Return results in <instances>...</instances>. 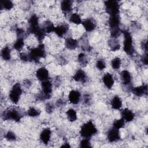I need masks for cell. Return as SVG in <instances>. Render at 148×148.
I'll use <instances>...</instances> for the list:
<instances>
[{
    "label": "cell",
    "instance_id": "44dd1931",
    "mask_svg": "<svg viewBox=\"0 0 148 148\" xmlns=\"http://www.w3.org/2000/svg\"><path fill=\"white\" fill-rule=\"evenodd\" d=\"M65 46L66 49L70 50L76 49L79 46L78 41L72 38H67L65 40Z\"/></svg>",
    "mask_w": 148,
    "mask_h": 148
},
{
    "label": "cell",
    "instance_id": "ab89813d",
    "mask_svg": "<svg viewBox=\"0 0 148 148\" xmlns=\"http://www.w3.org/2000/svg\"><path fill=\"white\" fill-rule=\"evenodd\" d=\"M54 105H53V103H50V102H48L46 104V106H45V110H46V112L48 113H51L53 110H54Z\"/></svg>",
    "mask_w": 148,
    "mask_h": 148
},
{
    "label": "cell",
    "instance_id": "4fadbf2b",
    "mask_svg": "<svg viewBox=\"0 0 148 148\" xmlns=\"http://www.w3.org/2000/svg\"><path fill=\"white\" fill-rule=\"evenodd\" d=\"M69 31V25L66 23L60 24L55 27L54 32L57 36L62 38L64 37Z\"/></svg>",
    "mask_w": 148,
    "mask_h": 148
},
{
    "label": "cell",
    "instance_id": "6da1fadb",
    "mask_svg": "<svg viewBox=\"0 0 148 148\" xmlns=\"http://www.w3.org/2000/svg\"><path fill=\"white\" fill-rule=\"evenodd\" d=\"M27 54L29 62L38 63L41 58L46 57V52L45 45L43 43H40L38 46L31 49Z\"/></svg>",
    "mask_w": 148,
    "mask_h": 148
},
{
    "label": "cell",
    "instance_id": "9c48e42d",
    "mask_svg": "<svg viewBox=\"0 0 148 148\" xmlns=\"http://www.w3.org/2000/svg\"><path fill=\"white\" fill-rule=\"evenodd\" d=\"M120 133L119 130L112 127L107 132V139L110 143H116L120 140Z\"/></svg>",
    "mask_w": 148,
    "mask_h": 148
},
{
    "label": "cell",
    "instance_id": "60d3db41",
    "mask_svg": "<svg viewBox=\"0 0 148 148\" xmlns=\"http://www.w3.org/2000/svg\"><path fill=\"white\" fill-rule=\"evenodd\" d=\"M91 102V97L89 94H84L83 97V103L84 105H89Z\"/></svg>",
    "mask_w": 148,
    "mask_h": 148
},
{
    "label": "cell",
    "instance_id": "5b68a950",
    "mask_svg": "<svg viewBox=\"0 0 148 148\" xmlns=\"http://www.w3.org/2000/svg\"><path fill=\"white\" fill-rule=\"evenodd\" d=\"M41 93L37 97V99L39 101L49 99L53 92V84L49 79L41 82Z\"/></svg>",
    "mask_w": 148,
    "mask_h": 148
},
{
    "label": "cell",
    "instance_id": "d590c367",
    "mask_svg": "<svg viewBox=\"0 0 148 148\" xmlns=\"http://www.w3.org/2000/svg\"><path fill=\"white\" fill-rule=\"evenodd\" d=\"M79 146L80 147H86V148H89L91 147V143L90 142V139L88 138H83L79 143Z\"/></svg>",
    "mask_w": 148,
    "mask_h": 148
},
{
    "label": "cell",
    "instance_id": "7bdbcfd3",
    "mask_svg": "<svg viewBox=\"0 0 148 148\" xmlns=\"http://www.w3.org/2000/svg\"><path fill=\"white\" fill-rule=\"evenodd\" d=\"M142 46L143 47V49L145 50V53H147V43L146 40L142 42Z\"/></svg>",
    "mask_w": 148,
    "mask_h": 148
},
{
    "label": "cell",
    "instance_id": "5bb4252c",
    "mask_svg": "<svg viewBox=\"0 0 148 148\" xmlns=\"http://www.w3.org/2000/svg\"><path fill=\"white\" fill-rule=\"evenodd\" d=\"M35 76L36 79L40 82L47 80L49 77V71L45 67H40L36 70Z\"/></svg>",
    "mask_w": 148,
    "mask_h": 148
},
{
    "label": "cell",
    "instance_id": "ee69618b",
    "mask_svg": "<svg viewBox=\"0 0 148 148\" xmlns=\"http://www.w3.org/2000/svg\"><path fill=\"white\" fill-rule=\"evenodd\" d=\"M65 105V102L64 100L61 99H60L59 100H58L57 101V105L59 107H61L62 106H64Z\"/></svg>",
    "mask_w": 148,
    "mask_h": 148
},
{
    "label": "cell",
    "instance_id": "3957f363",
    "mask_svg": "<svg viewBox=\"0 0 148 148\" xmlns=\"http://www.w3.org/2000/svg\"><path fill=\"white\" fill-rule=\"evenodd\" d=\"M124 35L123 50L128 56H132L135 53L133 38L131 33L127 30H122Z\"/></svg>",
    "mask_w": 148,
    "mask_h": 148
},
{
    "label": "cell",
    "instance_id": "d4e9b609",
    "mask_svg": "<svg viewBox=\"0 0 148 148\" xmlns=\"http://www.w3.org/2000/svg\"><path fill=\"white\" fill-rule=\"evenodd\" d=\"M1 56L5 61H9L11 59V50L8 46L3 47L1 51Z\"/></svg>",
    "mask_w": 148,
    "mask_h": 148
},
{
    "label": "cell",
    "instance_id": "8d00e7d4",
    "mask_svg": "<svg viewBox=\"0 0 148 148\" xmlns=\"http://www.w3.org/2000/svg\"><path fill=\"white\" fill-rule=\"evenodd\" d=\"M5 139L8 140V141H10V142H14L17 139V136L16 135V134L13 132V131H8L5 135Z\"/></svg>",
    "mask_w": 148,
    "mask_h": 148
},
{
    "label": "cell",
    "instance_id": "8fae6325",
    "mask_svg": "<svg viewBox=\"0 0 148 148\" xmlns=\"http://www.w3.org/2000/svg\"><path fill=\"white\" fill-rule=\"evenodd\" d=\"M120 79L122 84L127 87H131L132 77L131 73L127 70H123L120 73Z\"/></svg>",
    "mask_w": 148,
    "mask_h": 148
},
{
    "label": "cell",
    "instance_id": "ba28073f",
    "mask_svg": "<svg viewBox=\"0 0 148 148\" xmlns=\"http://www.w3.org/2000/svg\"><path fill=\"white\" fill-rule=\"evenodd\" d=\"M28 27L27 28V33L35 34V32L40 28L39 24V17L35 14H32L28 20Z\"/></svg>",
    "mask_w": 148,
    "mask_h": 148
},
{
    "label": "cell",
    "instance_id": "d6986e66",
    "mask_svg": "<svg viewBox=\"0 0 148 148\" xmlns=\"http://www.w3.org/2000/svg\"><path fill=\"white\" fill-rule=\"evenodd\" d=\"M121 118L125 121V122H131L135 117V114L131 109L128 108H124L121 111Z\"/></svg>",
    "mask_w": 148,
    "mask_h": 148
},
{
    "label": "cell",
    "instance_id": "7a4b0ae2",
    "mask_svg": "<svg viewBox=\"0 0 148 148\" xmlns=\"http://www.w3.org/2000/svg\"><path fill=\"white\" fill-rule=\"evenodd\" d=\"M97 132V128L91 120H88L84 123L80 130V134L83 138L90 139L95 135Z\"/></svg>",
    "mask_w": 148,
    "mask_h": 148
},
{
    "label": "cell",
    "instance_id": "ffe728a7",
    "mask_svg": "<svg viewBox=\"0 0 148 148\" xmlns=\"http://www.w3.org/2000/svg\"><path fill=\"white\" fill-rule=\"evenodd\" d=\"M108 25L110 29L120 28V18L119 15H112L109 16L108 20Z\"/></svg>",
    "mask_w": 148,
    "mask_h": 148
},
{
    "label": "cell",
    "instance_id": "f6af8a7d",
    "mask_svg": "<svg viewBox=\"0 0 148 148\" xmlns=\"http://www.w3.org/2000/svg\"><path fill=\"white\" fill-rule=\"evenodd\" d=\"M61 147H71V145H69V143H68V142H65L64 143H63V145H62V146H61Z\"/></svg>",
    "mask_w": 148,
    "mask_h": 148
},
{
    "label": "cell",
    "instance_id": "8992f818",
    "mask_svg": "<svg viewBox=\"0 0 148 148\" xmlns=\"http://www.w3.org/2000/svg\"><path fill=\"white\" fill-rule=\"evenodd\" d=\"M23 93V90L20 83H15L11 88L9 94V98L10 101L14 104H17L19 102L21 96Z\"/></svg>",
    "mask_w": 148,
    "mask_h": 148
},
{
    "label": "cell",
    "instance_id": "74e56055",
    "mask_svg": "<svg viewBox=\"0 0 148 148\" xmlns=\"http://www.w3.org/2000/svg\"><path fill=\"white\" fill-rule=\"evenodd\" d=\"M95 66L99 71H103L106 68V65L105 60L103 59H99L95 63Z\"/></svg>",
    "mask_w": 148,
    "mask_h": 148
},
{
    "label": "cell",
    "instance_id": "603a6c76",
    "mask_svg": "<svg viewBox=\"0 0 148 148\" xmlns=\"http://www.w3.org/2000/svg\"><path fill=\"white\" fill-rule=\"evenodd\" d=\"M110 105L113 109L119 110L121 109L123 105V102L121 98L118 95H114L110 101Z\"/></svg>",
    "mask_w": 148,
    "mask_h": 148
},
{
    "label": "cell",
    "instance_id": "9a60e30c",
    "mask_svg": "<svg viewBox=\"0 0 148 148\" xmlns=\"http://www.w3.org/2000/svg\"><path fill=\"white\" fill-rule=\"evenodd\" d=\"M131 91L136 97H142L146 95L147 94V84H142L137 87L131 88Z\"/></svg>",
    "mask_w": 148,
    "mask_h": 148
},
{
    "label": "cell",
    "instance_id": "b9f144b4",
    "mask_svg": "<svg viewBox=\"0 0 148 148\" xmlns=\"http://www.w3.org/2000/svg\"><path fill=\"white\" fill-rule=\"evenodd\" d=\"M140 61L141 62L145 65H147V62H148V57H147V53H145L143 56L141 57L140 58Z\"/></svg>",
    "mask_w": 148,
    "mask_h": 148
},
{
    "label": "cell",
    "instance_id": "4dcf8cb0",
    "mask_svg": "<svg viewBox=\"0 0 148 148\" xmlns=\"http://www.w3.org/2000/svg\"><path fill=\"white\" fill-rule=\"evenodd\" d=\"M27 113L28 116L29 117H38L39 116H40V114L41 113V111L39 109L32 106V107H30L28 109Z\"/></svg>",
    "mask_w": 148,
    "mask_h": 148
},
{
    "label": "cell",
    "instance_id": "f546056e",
    "mask_svg": "<svg viewBox=\"0 0 148 148\" xmlns=\"http://www.w3.org/2000/svg\"><path fill=\"white\" fill-rule=\"evenodd\" d=\"M24 45H25L24 39L21 38H17V39L14 42L13 47L14 50L20 51L23 48V47L24 46Z\"/></svg>",
    "mask_w": 148,
    "mask_h": 148
},
{
    "label": "cell",
    "instance_id": "83f0119b",
    "mask_svg": "<svg viewBox=\"0 0 148 148\" xmlns=\"http://www.w3.org/2000/svg\"><path fill=\"white\" fill-rule=\"evenodd\" d=\"M77 61L79 64L82 66H86L88 63L87 56L84 53H80L77 56Z\"/></svg>",
    "mask_w": 148,
    "mask_h": 148
},
{
    "label": "cell",
    "instance_id": "d6a6232c",
    "mask_svg": "<svg viewBox=\"0 0 148 148\" xmlns=\"http://www.w3.org/2000/svg\"><path fill=\"white\" fill-rule=\"evenodd\" d=\"M13 3L9 0H5L2 1L1 2V9H5L7 10H9L13 8Z\"/></svg>",
    "mask_w": 148,
    "mask_h": 148
},
{
    "label": "cell",
    "instance_id": "2e32d148",
    "mask_svg": "<svg viewBox=\"0 0 148 148\" xmlns=\"http://www.w3.org/2000/svg\"><path fill=\"white\" fill-rule=\"evenodd\" d=\"M82 98L81 93L78 90H71L68 95V99L69 101L73 104V105H77L78 104Z\"/></svg>",
    "mask_w": 148,
    "mask_h": 148
},
{
    "label": "cell",
    "instance_id": "4316f807",
    "mask_svg": "<svg viewBox=\"0 0 148 148\" xmlns=\"http://www.w3.org/2000/svg\"><path fill=\"white\" fill-rule=\"evenodd\" d=\"M69 20L71 23L76 25H79L82 23V18L80 14L77 13H73L71 14L69 17Z\"/></svg>",
    "mask_w": 148,
    "mask_h": 148
},
{
    "label": "cell",
    "instance_id": "f1b7e54d",
    "mask_svg": "<svg viewBox=\"0 0 148 148\" xmlns=\"http://www.w3.org/2000/svg\"><path fill=\"white\" fill-rule=\"evenodd\" d=\"M66 117L68 120L70 122H74L77 119V112L76 111L73 109H69L66 112Z\"/></svg>",
    "mask_w": 148,
    "mask_h": 148
},
{
    "label": "cell",
    "instance_id": "e575fe53",
    "mask_svg": "<svg viewBox=\"0 0 148 148\" xmlns=\"http://www.w3.org/2000/svg\"><path fill=\"white\" fill-rule=\"evenodd\" d=\"M46 33L44 31V30L43 29V28L42 27H40L34 34V35L35 36V37L36 38V39H38V40L39 42H41L43 40V39L45 38V36L46 35Z\"/></svg>",
    "mask_w": 148,
    "mask_h": 148
},
{
    "label": "cell",
    "instance_id": "836d02e7",
    "mask_svg": "<svg viewBox=\"0 0 148 148\" xmlns=\"http://www.w3.org/2000/svg\"><path fill=\"white\" fill-rule=\"evenodd\" d=\"M125 121L122 118L117 119L113 121L112 127L118 130H120L124 127V126L125 125Z\"/></svg>",
    "mask_w": 148,
    "mask_h": 148
},
{
    "label": "cell",
    "instance_id": "7402d4cb",
    "mask_svg": "<svg viewBox=\"0 0 148 148\" xmlns=\"http://www.w3.org/2000/svg\"><path fill=\"white\" fill-rule=\"evenodd\" d=\"M60 6L64 13L68 14L72 10V2L69 0H64L61 2Z\"/></svg>",
    "mask_w": 148,
    "mask_h": 148
},
{
    "label": "cell",
    "instance_id": "52a82bcc",
    "mask_svg": "<svg viewBox=\"0 0 148 148\" xmlns=\"http://www.w3.org/2000/svg\"><path fill=\"white\" fill-rule=\"evenodd\" d=\"M105 9L109 16L119 15L120 13V4L117 1L109 0L104 2Z\"/></svg>",
    "mask_w": 148,
    "mask_h": 148
},
{
    "label": "cell",
    "instance_id": "1f68e13d",
    "mask_svg": "<svg viewBox=\"0 0 148 148\" xmlns=\"http://www.w3.org/2000/svg\"><path fill=\"white\" fill-rule=\"evenodd\" d=\"M111 66L114 70H118L120 69L121 65V60L119 57H114L111 61Z\"/></svg>",
    "mask_w": 148,
    "mask_h": 148
},
{
    "label": "cell",
    "instance_id": "7c38bea8",
    "mask_svg": "<svg viewBox=\"0 0 148 148\" xmlns=\"http://www.w3.org/2000/svg\"><path fill=\"white\" fill-rule=\"evenodd\" d=\"M51 130L49 128H44L39 135V139L43 144L47 145L49 143L51 137Z\"/></svg>",
    "mask_w": 148,
    "mask_h": 148
},
{
    "label": "cell",
    "instance_id": "e0dca14e",
    "mask_svg": "<svg viewBox=\"0 0 148 148\" xmlns=\"http://www.w3.org/2000/svg\"><path fill=\"white\" fill-rule=\"evenodd\" d=\"M72 78L75 82L82 83H84L87 81V75L85 71L82 69L76 71Z\"/></svg>",
    "mask_w": 148,
    "mask_h": 148
},
{
    "label": "cell",
    "instance_id": "484cf974",
    "mask_svg": "<svg viewBox=\"0 0 148 148\" xmlns=\"http://www.w3.org/2000/svg\"><path fill=\"white\" fill-rule=\"evenodd\" d=\"M109 46L112 51H116L120 49V43L118 40L117 38H112L109 41Z\"/></svg>",
    "mask_w": 148,
    "mask_h": 148
},
{
    "label": "cell",
    "instance_id": "ac0fdd59",
    "mask_svg": "<svg viewBox=\"0 0 148 148\" xmlns=\"http://www.w3.org/2000/svg\"><path fill=\"white\" fill-rule=\"evenodd\" d=\"M102 82L104 86L108 89H111L114 84V79L112 74L106 73L102 76Z\"/></svg>",
    "mask_w": 148,
    "mask_h": 148
},
{
    "label": "cell",
    "instance_id": "cb8c5ba5",
    "mask_svg": "<svg viewBox=\"0 0 148 148\" xmlns=\"http://www.w3.org/2000/svg\"><path fill=\"white\" fill-rule=\"evenodd\" d=\"M42 28L46 34H50L54 31L55 26L51 21L47 20L44 22Z\"/></svg>",
    "mask_w": 148,
    "mask_h": 148
},
{
    "label": "cell",
    "instance_id": "f35d334b",
    "mask_svg": "<svg viewBox=\"0 0 148 148\" xmlns=\"http://www.w3.org/2000/svg\"><path fill=\"white\" fill-rule=\"evenodd\" d=\"M16 33L17 34V38H24L26 35V32H25V31L20 28L17 27L16 28Z\"/></svg>",
    "mask_w": 148,
    "mask_h": 148
},
{
    "label": "cell",
    "instance_id": "30bf717a",
    "mask_svg": "<svg viewBox=\"0 0 148 148\" xmlns=\"http://www.w3.org/2000/svg\"><path fill=\"white\" fill-rule=\"evenodd\" d=\"M82 25L87 32H92L97 27V23L94 18L88 17L82 21Z\"/></svg>",
    "mask_w": 148,
    "mask_h": 148
},
{
    "label": "cell",
    "instance_id": "277c9868",
    "mask_svg": "<svg viewBox=\"0 0 148 148\" xmlns=\"http://www.w3.org/2000/svg\"><path fill=\"white\" fill-rule=\"evenodd\" d=\"M2 119L4 120H12L19 122L23 117L22 112L17 108H8L2 113Z\"/></svg>",
    "mask_w": 148,
    "mask_h": 148
}]
</instances>
